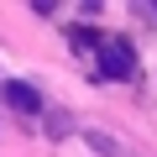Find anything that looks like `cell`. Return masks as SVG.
Returning <instances> with one entry per match:
<instances>
[{
  "label": "cell",
  "instance_id": "1",
  "mask_svg": "<svg viewBox=\"0 0 157 157\" xmlns=\"http://www.w3.org/2000/svg\"><path fill=\"white\" fill-rule=\"evenodd\" d=\"M100 68H105L110 78H131L136 58H131V47H126V42H115V47H105V52H100Z\"/></svg>",
  "mask_w": 157,
  "mask_h": 157
},
{
  "label": "cell",
  "instance_id": "2",
  "mask_svg": "<svg viewBox=\"0 0 157 157\" xmlns=\"http://www.w3.org/2000/svg\"><path fill=\"white\" fill-rule=\"evenodd\" d=\"M6 100H11L21 115H37V110H42V94H37L32 84H21V78H11V84H6Z\"/></svg>",
  "mask_w": 157,
  "mask_h": 157
},
{
  "label": "cell",
  "instance_id": "3",
  "mask_svg": "<svg viewBox=\"0 0 157 157\" xmlns=\"http://www.w3.org/2000/svg\"><path fill=\"white\" fill-rule=\"evenodd\" d=\"M68 37H73V47H100V32L94 26H73Z\"/></svg>",
  "mask_w": 157,
  "mask_h": 157
}]
</instances>
